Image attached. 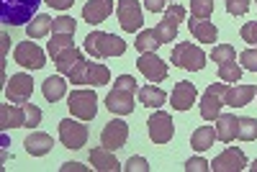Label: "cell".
<instances>
[{
    "mask_svg": "<svg viewBox=\"0 0 257 172\" xmlns=\"http://www.w3.org/2000/svg\"><path fill=\"white\" fill-rule=\"evenodd\" d=\"M41 0H0V21L6 26H29Z\"/></svg>",
    "mask_w": 257,
    "mask_h": 172,
    "instance_id": "obj_1",
    "label": "cell"
},
{
    "mask_svg": "<svg viewBox=\"0 0 257 172\" xmlns=\"http://www.w3.org/2000/svg\"><path fill=\"white\" fill-rule=\"evenodd\" d=\"M85 52L90 57H121L126 52V41L113 36V34H105V31H90L85 36Z\"/></svg>",
    "mask_w": 257,
    "mask_h": 172,
    "instance_id": "obj_2",
    "label": "cell"
},
{
    "mask_svg": "<svg viewBox=\"0 0 257 172\" xmlns=\"http://www.w3.org/2000/svg\"><path fill=\"white\" fill-rule=\"evenodd\" d=\"M67 108L80 121H93L98 116V95L95 90H72L67 95Z\"/></svg>",
    "mask_w": 257,
    "mask_h": 172,
    "instance_id": "obj_3",
    "label": "cell"
},
{
    "mask_svg": "<svg viewBox=\"0 0 257 172\" xmlns=\"http://www.w3.org/2000/svg\"><path fill=\"white\" fill-rule=\"evenodd\" d=\"M173 62H175V67H183L188 72H198L203 64H206V52L196 44H178L173 49Z\"/></svg>",
    "mask_w": 257,
    "mask_h": 172,
    "instance_id": "obj_4",
    "label": "cell"
},
{
    "mask_svg": "<svg viewBox=\"0 0 257 172\" xmlns=\"http://www.w3.org/2000/svg\"><path fill=\"white\" fill-rule=\"evenodd\" d=\"M226 90H229V85H208L206 88V93L201 95V116L206 118V121H216L219 118V113H221V108H224V95H226Z\"/></svg>",
    "mask_w": 257,
    "mask_h": 172,
    "instance_id": "obj_5",
    "label": "cell"
},
{
    "mask_svg": "<svg viewBox=\"0 0 257 172\" xmlns=\"http://www.w3.org/2000/svg\"><path fill=\"white\" fill-rule=\"evenodd\" d=\"M59 141L67 149H82L85 141H88V126H85L80 118H64L59 121Z\"/></svg>",
    "mask_w": 257,
    "mask_h": 172,
    "instance_id": "obj_6",
    "label": "cell"
},
{
    "mask_svg": "<svg viewBox=\"0 0 257 172\" xmlns=\"http://www.w3.org/2000/svg\"><path fill=\"white\" fill-rule=\"evenodd\" d=\"M116 16H118V24L126 34H134L142 29L144 24V16H142V6L139 0H118L116 6Z\"/></svg>",
    "mask_w": 257,
    "mask_h": 172,
    "instance_id": "obj_7",
    "label": "cell"
},
{
    "mask_svg": "<svg viewBox=\"0 0 257 172\" xmlns=\"http://www.w3.org/2000/svg\"><path fill=\"white\" fill-rule=\"evenodd\" d=\"M13 59H16V64H21L24 70H41V67L47 64V54L41 52L39 44H31V39H29V41H21V44L16 47Z\"/></svg>",
    "mask_w": 257,
    "mask_h": 172,
    "instance_id": "obj_8",
    "label": "cell"
},
{
    "mask_svg": "<svg viewBox=\"0 0 257 172\" xmlns=\"http://www.w3.org/2000/svg\"><path fill=\"white\" fill-rule=\"evenodd\" d=\"M147 126H149V139H152L155 144H167V141H173V136H175L173 116L165 113V111H155L152 116H149Z\"/></svg>",
    "mask_w": 257,
    "mask_h": 172,
    "instance_id": "obj_9",
    "label": "cell"
},
{
    "mask_svg": "<svg viewBox=\"0 0 257 172\" xmlns=\"http://www.w3.org/2000/svg\"><path fill=\"white\" fill-rule=\"evenodd\" d=\"M31 93H34V80L26 75V72H18L8 80L6 85V95L11 103H18V105H26L31 103Z\"/></svg>",
    "mask_w": 257,
    "mask_h": 172,
    "instance_id": "obj_10",
    "label": "cell"
},
{
    "mask_svg": "<svg viewBox=\"0 0 257 172\" xmlns=\"http://www.w3.org/2000/svg\"><path fill=\"white\" fill-rule=\"evenodd\" d=\"M126 139H128V123L126 121H118V118L108 121V123L103 126V131H100V144L105 149H111V152L121 149L126 144Z\"/></svg>",
    "mask_w": 257,
    "mask_h": 172,
    "instance_id": "obj_11",
    "label": "cell"
},
{
    "mask_svg": "<svg viewBox=\"0 0 257 172\" xmlns=\"http://www.w3.org/2000/svg\"><path fill=\"white\" fill-rule=\"evenodd\" d=\"M137 67H139V72H142L149 82H155V85L167 77V64H165V59H160L155 52L142 54V57L137 59Z\"/></svg>",
    "mask_w": 257,
    "mask_h": 172,
    "instance_id": "obj_12",
    "label": "cell"
},
{
    "mask_svg": "<svg viewBox=\"0 0 257 172\" xmlns=\"http://www.w3.org/2000/svg\"><path fill=\"white\" fill-rule=\"evenodd\" d=\"M105 108L111 113H118V116L134 113V90H126V88L113 85V90L105 95Z\"/></svg>",
    "mask_w": 257,
    "mask_h": 172,
    "instance_id": "obj_13",
    "label": "cell"
},
{
    "mask_svg": "<svg viewBox=\"0 0 257 172\" xmlns=\"http://www.w3.org/2000/svg\"><path fill=\"white\" fill-rule=\"evenodd\" d=\"M244 167H247V157H244L242 149H237V146H229L224 154H219L216 159L211 162L213 172H239Z\"/></svg>",
    "mask_w": 257,
    "mask_h": 172,
    "instance_id": "obj_14",
    "label": "cell"
},
{
    "mask_svg": "<svg viewBox=\"0 0 257 172\" xmlns=\"http://www.w3.org/2000/svg\"><path fill=\"white\" fill-rule=\"evenodd\" d=\"M196 98H198V90H196V85L188 82V80L178 82V85H175V90H173V95H170V100H173V108H175V111H188L190 105L196 103Z\"/></svg>",
    "mask_w": 257,
    "mask_h": 172,
    "instance_id": "obj_15",
    "label": "cell"
},
{
    "mask_svg": "<svg viewBox=\"0 0 257 172\" xmlns=\"http://www.w3.org/2000/svg\"><path fill=\"white\" fill-rule=\"evenodd\" d=\"M111 13H113V0H90V3H85V8H82V18L93 26L103 24Z\"/></svg>",
    "mask_w": 257,
    "mask_h": 172,
    "instance_id": "obj_16",
    "label": "cell"
},
{
    "mask_svg": "<svg viewBox=\"0 0 257 172\" xmlns=\"http://www.w3.org/2000/svg\"><path fill=\"white\" fill-rule=\"evenodd\" d=\"M257 95V88L254 85H237V88H231L224 95V105H229V108H244V105H249V100Z\"/></svg>",
    "mask_w": 257,
    "mask_h": 172,
    "instance_id": "obj_17",
    "label": "cell"
},
{
    "mask_svg": "<svg viewBox=\"0 0 257 172\" xmlns=\"http://www.w3.org/2000/svg\"><path fill=\"white\" fill-rule=\"evenodd\" d=\"M0 126H3V128H21V126H26V108H24V105H18V103L0 105Z\"/></svg>",
    "mask_w": 257,
    "mask_h": 172,
    "instance_id": "obj_18",
    "label": "cell"
},
{
    "mask_svg": "<svg viewBox=\"0 0 257 172\" xmlns=\"http://www.w3.org/2000/svg\"><path fill=\"white\" fill-rule=\"evenodd\" d=\"M24 146H26V152H29L31 157H44V154H49V152H52L54 139H52L49 134H44V131H34V134H29V136H26Z\"/></svg>",
    "mask_w": 257,
    "mask_h": 172,
    "instance_id": "obj_19",
    "label": "cell"
},
{
    "mask_svg": "<svg viewBox=\"0 0 257 172\" xmlns=\"http://www.w3.org/2000/svg\"><path fill=\"white\" fill-rule=\"evenodd\" d=\"M90 164L95 169H100V172H118V169H123L118 164V159L113 157V152H111V149H105V146H95L93 149V152H90Z\"/></svg>",
    "mask_w": 257,
    "mask_h": 172,
    "instance_id": "obj_20",
    "label": "cell"
},
{
    "mask_svg": "<svg viewBox=\"0 0 257 172\" xmlns=\"http://www.w3.org/2000/svg\"><path fill=\"white\" fill-rule=\"evenodd\" d=\"M188 29H190L193 36L201 41V44H213V41H216V36H219L216 24H211V21H201V18H190Z\"/></svg>",
    "mask_w": 257,
    "mask_h": 172,
    "instance_id": "obj_21",
    "label": "cell"
},
{
    "mask_svg": "<svg viewBox=\"0 0 257 172\" xmlns=\"http://www.w3.org/2000/svg\"><path fill=\"white\" fill-rule=\"evenodd\" d=\"M237 121L239 118L234 113H219V118H216V139L224 141V144L237 139Z\"/></svg>",
    "mask_w": 257,
    "mask_h": 172,
    "instance_id": "obj_22",
    "label": "cell"
},
{
    "mask_svg": "<svg viewBox=\"0 0 257 172\" xmlns=\"http://www.w3.org/2000/svg\"><path fill=\"white\" fill-rule=\"evenodd\" d=\"M213 141H216V128L213 126H201L190 136V146L196 149V152H206V149L213 146Z\"/></svg>",
    "mask_w": 257,
    "mask_h": 172,
    "instance_id": "obj_23",
    "label": "cell"
},
{
    "mask_svg": "<svg viewBox=\"0 0 257 172\" xmlns=\"http://www.w3.org/2000/svg\"><path fill=\"white\" fill-rule=\"evenodd\" d=\"M111 80V72L105 64H93L88 62V67H85V75H82V85H108Z\"/></svg>",
    "mask_w": 257,
    "mask_h": 172,
    "instance_id": "obj_24",
    "label": "cell"
},
{
    "mask_svg": "<svg viewBox=\"0 0 257 172\" xmlns=\"http://www.w3.org/2000/svg\"><path fill=\"white\" fill-rule=\"evenodd\" d=\"M41 93H44V98L49 103H57V100H62L64 95H67V82H64L62 77H47L44 85H41Z\"/></svg>",
    "mask_w": 257,
    "mask_h": 172,
    "instance_id": "obj_25",
    "label": "cell"
},
{
    "mask_svg": "<svg viewBox=\"0 0 257 172\" xmlns=\"http://www.w3.org/2000/svg\"><path fill=\"white\" fill-rule=\"evenodd\" d=\"M139 100H142V105H147V108H160V105H165L167 95H165L162 88H155V82H152V85L139 88Z\"/></svg>",
    "mask_w": 257,
    "mask_h": 172,
    "instance_id": "obj_26",
    "label": "cell"
},
{
    "mask_svg": "<svg viewBox=\"0 0 257 172\" xmlns=\"http://www.w3.org/2000/svg\"><path fill=\"white\" fill-rule=\"evenodd\" d=\"M82 59V54H80V49H67V52H62L57 59H54V64H57V70H59V75H70L75 67H77V62Z\"/></svg>",
    "mask_w": 257,
    "mask_h": 172,
    "instance_id": "obj_27",
    "label": "cell"
},
{
    "mask_svg": "<svg viewBox=\"0 0 257 172\" xmlns=\"http://www.w3.org/2000/svg\"><path fill=\"white\" fill-rule=\"evenodd\" d=\"M52 24L54 21L49 18V16H34L31 18V24L26 26V34H29V39H41V36H47L49 31H52Z\"/></svg>",
    "mask_w": 257,
    "mask_h": 172,
    "instance_id": "obj_28",
    "label": "cell"
},
{
    "mask_svg": "<svg viewBox=\"0 0 257 172\" xmlns=\"http://www.w3.org/2000/svg\"><path fill=\"white\" fill-rule=\"evenodd\" d=\"M72 36H75V34H52V41H49V47H47L49 57L57 59L62 52L72 49V47H75V44H72Z\"/></svg>",
    "mask_w": 257,
    "mask_h": 172,
    "instance_id": "obj_29",
    "label": "cell"
},
{
    "mask_svg": "<svg viewBox=\"0 0 257 172\" xmlns=\"http://www.w3.org/2000/svg\"><path fill=\"white\" fill-rule=\"evenodd\" d=\"M134 47H137L142 54H147V52H155V49H157V47H162V44H160L157 36H155V29H144V31H139V34H137Z\"/></svg>",
    "mask_w": 257,
    "mask_h": 172,
    "instance_id": "obj_30",
    "label": "cell"
},
{
    "mask_svg": "<svg viewBox=\"0 0 257 172\" xmlns=\"http://www.w3.org/2000/svg\"><path fill=\"white\" fill-rule=\"evenodd\" d=\"M155 36H157L160 44H170V41H175V36H178V24H173V21L162 18L160 24L155 26Z\"/></svg>",
    "mask_w": 257,
    "mask_h": 172,
    "instance_id": "obj_31",
    "label": "cell"
},
{
    "mask_svg": "<svg viewBox=\"0 0 257 172\" xmlns=\"http://www.w3.org/2000/svg\"><path fill=\"white\" fill-rule=\"evenodd\" d=\"M237 139L242 141H254L257 139V118H239L237 121Z\"/></svg>",
    "mask_w": 257,
    "mask_h": 172,
    "instance_id": "obj_32",
    "label": "cell"
},
{
    "mask_svg": "<svg viewBox=\"0 0 257 172\" xmlns=\"http://www.w3.org/2000/svg\"><path fill=\"white\" fill-rule=\"evenodd\" d=\"M219 77H221L224 82H239L242 67H239L237 62H224V64H219Z\"/></svg>",
    "mask_w": 257,
    "mask_h": 172,
    "instance_id": "obj_33",
    "label": "cell"
},
{
    "mask_svg": "<svg viewBox=\"0 0 257 172\" xmlns=\"http://www.w3.org/2000/svg\"><path fill=\"white\" fill-rule=\"evenodd\" d=\"M190 13H193V18L208 21L213 13V0H190Z\"/></svg>",
    "mask_w": 257,
    "mask_h": 172,
    "instance_id": "obj_34",
    "label": "cell"
},
{
    "mask_svg": "<svg viewBox=\"0 0 257 172\" xmlns=\"http://www.w3.org/2000/svg\"><path fill=\"white\" fill-rule=\"evenodd\" d=\"M211 59L216 64H224V62H237V49L231 44H219L216 49L211 52Z\"/></svg>",
    "mask_w": 257,
    "mask_h": 172,
    "instance_id": "obj_35",
    "label": "cell"
},
{
    "mask_svg": "<svg viewBox=\"0 0 257 172\" xmlns=\"http://www.w3.org/2000/svg\"><path fill=\"white\" fill-rule=\"evenodd\" d=\"M75 29H77V21L70 16H59L52 24V34H75Z\"/></svg>",
    "mask_w": 257,
    "mask_h": 172,
    "instance_id": "obj_36",
    "label": "cell"
},
{
    "mask_svg": "<svg viewBox=\"0 0 257 172\" xmlns=\"http://www.w3.org/2000/svg\"><path fill=\"white\" fill-rule=\"evenodd\" d=\"M239 62H242L244 70L257 72V49H244V52L239 54Z\"/></svg>",
    "mask_w": 257,
    "mask_h": 172,
    "instance_id": "obj_37",
    "label": "cell"
},
{
    "mask_svg": "<svg viewBox=\"0 0 257 172\" xmlns=\"http://www.w3.org/2000/svg\"><path fill=\"white\" fill-rule=\"evenodd\" d=\"M165 18L180 26V24H183V18H185V8H183V6H178V3L167 6V8H165Z\"/></svg>",
    "mask_w": 257,
    "mask_h": 172,
    "instance_id": "obj_38",
    "label": "cell"
},
{
    "mask_svg": "<svg viewBox=\"0 0 257 172\" xmlns=\"http://www.w3.org/2000/svg\"><path fill=\"white\" fill-rule=\"evenodd\" d=\"M224 3L231 16H244L249 11V0H224Z\"/></svg>",
    "mask_w": 257,
    "mask_h": 172,
    "instance_id": "obj_39",
    "label": "cell"
},
{
    "mask_svg": "<svg viewBox=\"0 0 257 172\" xmlns=\"http://www.w3.org/2000/svg\"><path fill=\"white\" fill-rule=\"evenodd\" d=\"M24 108H26V126H29V128L39 126V123H41V111L36 108L34 103H26Z\"/></svg>",
    "mask_w": 257,
    "mask_h": 172,
    "instance_id": "obj_40",
    "label": "cell"
},
{
    "mask_svg": "<svg viewBox=\"0 0 257 172\" xmlns=\"http://www.w3.org/2000/svg\"><path fill=\"white\" fill-rule=\"evenodd\" d=\"M123 169H128V172H149V162L144 157H132Z\"/></svg>",
    "mask_w": 257,
    "mask_h": 172,
    "instance_id": "obj_41",
    "label": "cell"
},
{
    "mask_svg": "<svg viewBox=\"0 0 257 172\" xmlns=\"http://www.w3.org/2000/svg\"><path fill=\"white\" fill-rule=\"evenodd\" d=\"M185 169H188V172H206V169H211V164H208L203 157H193V159L185 162Z\"/></svg>",
    "mask_w": 257,
    "mask_h": 172,
    "instance_id": "obj_42",
    "label": "cell"
},
{
    "mask_svg": "<svg viewBox=\"0 0 257 172\" xmlns=\"http://www.w3.org/2000/svg\"><path fill=\"white\" fill-rule=\"evenodd\" d=\"M239 34H242V39L247 41V44H257V21H252V24H244Z\"/></svg>",
    "mask_w": 257,
    "mask_h": 172,
    "instance_id": "obj_43",
    "label": "cell"
},
{
    "mask_svg": "<svg viewBox=\"0 0 257 172\" xmlns=\"http://www.w3.org/2000/svg\"><path fill=\"white\" fill-rule=\"evenodd\" d=\"M116 85H118V88H126V90H134V93H137V80H134L132 75H121V77L116 80Z\"/></svg>",
    "mask_w": 257,
    "mask_h": 172,
    "instance_id": "obj_44",
    "label": "cell"
},
{
    "mask_svg": "<svg viewBox=\"0 0 257 172\" xmlns=\"http://www.w3.org/2000/svg\"><path fill=\"white\" fill-rule=\"evenodd\" d=\"M144 6H147V11L160 13V11H165V8H167V0H144Z\"/></svg>",
    "mask_w": 257,
    "mask_h": 172,
    "instance_id": "obj_45",
    "label": "cell"
},
{
    "mask_svg": "<svg viewBox=\"0 0 257 172\" xmlns=\"http://www.w3.org/2000/svg\"><path fill=\"white\" fill-rule=\"evenodd\" d=\"M44 3L52 6V8H57V11H67V8H72L75 0H44Z\"/></svg>",
    "mask_w": 257,
    "mask_h": 172,
    "instance_id": "obj_46",
    "label": "cell"
},
{
    "mask_svg": "<svg viewBox=\"0 0 257 172\" xmlns=\"http://www.w3.org/2000/svg\"><path fill=\"white\" fill-rule=\"evenodd\" d=\"M62 169H64V172H72V169L77 172V169H85V167H82L80 162H67V164H62Z\"/></svg>",
    "mask_w": 257,
    "mask_h": 172,
    "instance_id": "obj_47",
    "label": "cell"
},
{
    "mask_svg": "<svg viewBox=\"0 0 257 172\" xmlns=\"http://www.w3.org/2000/svg\"><path fill=\"white\" fill-rule=\"evenodd\" d=\"M249 169H252V172H257V159L252 162V167H249Z\"/></svg>",
    "mask_w": 257,
    "mask_h": 172,
    "instance_id": "obj_48",
    "label": "cell"
}]
</instances>
